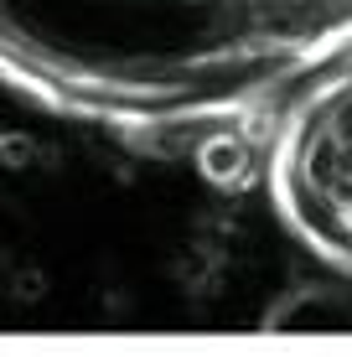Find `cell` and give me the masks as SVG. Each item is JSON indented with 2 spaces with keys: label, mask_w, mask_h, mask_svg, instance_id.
<instances>
[{
  "label": "cell",
  "mask_w": 352,
  "mask_h": 357,
  "mask_svg": "<svg viewBox=\"0 0 352 357\" xmlns=\"http://www.w3.org/2000/svg\"><path fill=\"white\" fill-rule=\"evenodd\" d=\"M300 63L285 0H0V78L83 119H202Z\"/></svg>",
  "instance_id": "cell-1"
}]
</instances>
